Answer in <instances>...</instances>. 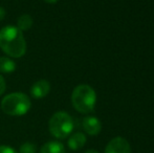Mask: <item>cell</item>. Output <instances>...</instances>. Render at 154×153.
Masks as SVG:
<instances>
[{
    "instance_id": "obj_4",
    "label": "cell",
    "mask_w": 154,
    "mask_h": 153,
    "mask_svg": "<svg viewBox=\"0 0 154 153\" xmlns=\"http://www.w3.org/2000/svg\"><path fill=\"white\" fill-rule=\"evenodd\" d=\"M73 120L68 113L59 111L51 118L48 123L49 131L57 139H66L73 130Z\"/></svg>"
},
{
    "instance_id": "obj_3",
    "label": "cell",
    "mask_w": 154,
    "mask_h": 153,
    "mask_svg": "<svg viewBox=\"0 0 154 153\" xmlns=\"http://www.w3.org/2000/svg\"><path fill=\"white\" fill-rule=\"evenodd\" d=\"M29 109H31L29 98L22 92H14L8 94L1 101V110L8 115L20 116L29 112Z\"/></svg>"
},
{
    "instance_id": "obj_14",
    "label": "cell",
    "mask_w": 154,
    "mask_h": 153,
    "mask_svg": "<svg viewBox=\"0 0 154 153\" xmlns=\"http://www.w3.org/2000/svg\"><path fill=\"white\" fill-rule=\"evenodd\" d=\"M5 91V81H4L3 77L0 75V96Z\"/></svg>"
},
{
    "instance_id": "obj_17",
    "label": "cell",
    "mask_w": 154,
    "mask_h": 153,
    "mask_svg": "<svg viewBox=\"0 0 154 153\" xmlns=\"http://www.w3.org/2000/svg\"><path fill=\"white\" fill-rule=\"evenodd\" d=\"M45 2H47V3H55V2H57L58 0H44Z\"/></svg>"
},
{
    "instance_id": "obj_2",
    "label": "cell",
    "mask_w": 154,
    "mask_h": 153,
    "mask_svg": "<svg viewBox=\"0 0 154 153\" xmlns=\"http://www.w3.org/2000/svg\"><path fill=\"white\" fill-rule=\"evenodd\" d=\"M71 103L75 110L79 112H91L97 103V94L94 89L86 84L77 86L71 94Z\"/></svg>"
},
{
    "instance_id": "obj_8",
    "label": "cell",
    "mask_w": 154,
    "mask_h": 153,
    "mask_svg": "<svg viewBox=\"0 0 154 153\" xmlns=\"http://www.w3.org/2000/svg\"><path fill=\"white\" fill-rule=\"evenodd\" d=\"M86 143V136L81 132L72 134L68 139V147L71 150H79L84 147Z\"/></svg>"
},
{
    "instance_id": "obj_13",
    "label": "cell",
    "mask_w": 154,
    "mask_h": 153,
    "mask_svg": "<svg viewBox=\"0 0 154 153\" xmlns=\"http://www.w3.org/2000/svg\"><path fill=\"white\" fill-rule=\"evenodd\" d=\"M0 153H17V151L10 146L2 145L0 146Z\"/></svg>"
},
{
    "instance_id": "obj_1",
    "label": "cell",
    "mask_w": 154,
    "mask_h": 153,
    "mask_svg": "<svg viewBox=\"0 0 154 153\" xmlns=\"http://www.w3.org/2000/svg\"><path fill=\"white\" fill-rule=\"evenodd\" d=\"M0 47L10 57L20 58L26 51L23 33L16 26H5L0 31Z\"/></svg>"
},
{
    "instance_id": "obj_9",
    "label": "cell",
    "mask_w": 154,
    "mask_h": 153,
    "mask_svg": "<svg viewBox=\"0 0 154 153\" xmlns=\"http://www.w3.org/2000/svg\"><path fill=\"white\" fill-rule=\"evenodd\" d=\"M40 153H66V151H65L63 144L53 141L43 145L40 150Z\"/></svg>"
},
{
    "instance_id": "obj_5",
    "label": "cell",
    "mask_w": 154,
    "mask_h": 153,
    "mask_svg": "<svg viewBox=\"0 0 154 153\" xmlns=\"http://www.w3.org/2000/svg\"><path fill=\"white\" fill-rule=\"evenodd\" d=\"M105 153H131V147L127 139L118 136L112 139L108 143Z\"/></svg>"
},
{
    "instance_id": "obj_10",
    "label": "cell",
    "mask_w": 154,
    "mask_h": 153,
    "mask_svg": "<svg viewBox=\"0 0 154 153\" xmlns=\"http://www.w3.org/2000/svg\"><path fill=\"white\" fill-rule=\"evenodd\" d=\"M16 68L15 62L12 59L8 57H1L0 58V72L3 74H10L13 72Z\"/></svg>"
},
{
    "instance_id": "obj_15",
    "label": "cell",
    "mask_w": 154,
    "mask_h": 153,
    "mask_svg": "<svg viewBox=\"0 0 154 153\" xmlns=\"http://www.w3.org/2000/svg\"><path fill=\"white\" fill-rule=\"evenodd\" d=\"M4 16H5V11H4L3 8L0 6V20H2L4 18Z\"/></svg>"
},
{
    "instance_id": "obj_12",
    "label": "cell",
    "mask_w": 154,
    "mask_h": 153,
    "mask_svg": "<svg viewBox=\"0 0 154 153\" xmlns=\"http://www.w3.org/2000/svg\"><path fill=\"white\" fill-rule=\"evenodd\" d=\"M20 153H36V145L32 143H24L20 147Z\"/></svg>"
},
{
    "instance_id": "obj_16",
    "label": "cell",
    "mask_w": 154,
    "mask_h": 153,
    "mask_svg": "<svg viewBox=\"0 0 154 153\" xmlns=\"http://www.w3.org/2000/svg\"><path fill=\"white\" fill-rule=\"evenodd\" d=\"M85 153H99L97 151V150H93V149H90V150H87Z\"/></svg>"
},
{
    "instance_id": "obj_6",
    "label": "cell",
    "mask_w": 154,
    "mask_h": 153,
    "mask_svg": "<svg viewBox=\"0 0 154 153\" xmlns=\"http://www.w3.org/2000/svg\"><path fill=\"white\" fill-rule=\"evenodd\" d=\"M83 128L89 135H97L102 130V124L94 116H86L83 120Z\"/></svg>"
},
{
    "instance_id": "obj_11",
    "label": "cell",
    "mask_w": 154,
    "mask_h": 153,
    "mask_svg": "<svg viewBox=\"0 0 154 153\" xmlns=\"http://www.w3.org/2000/svg\"><path fill=\"white\" fill-rule=\"evenodd\" d=\"M32 24V19L29 15H21L18 18V20H17V27L21 32L29 29Z\"/></svg>"
},
{
    "instance_id": "obj_7",
    "label": "cell",
    "mask_w": 154,
    "mask_h": 153,
    "mask_svg": "<svg viewBox=\"0 0 154 153\" xmlns=\"http://www.w3.org/2000/svg\"><path fill=\"white\" fill-rule=\"evenodd\" d=\"M49 90H51L49 82L46 81V80H40V81L36 82V83L32 86L31 93L34 98L42 99L48 94Z\"/></svg>"
}]
</instances>
